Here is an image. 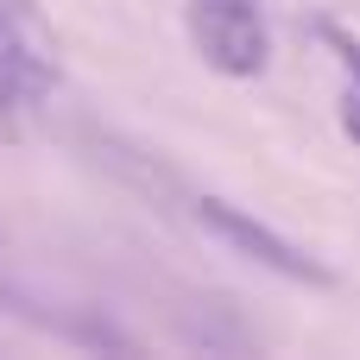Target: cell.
<instances>
[{
    "label": "cell",
    "mask_w": 360,
    "mask_h": 360,
    "mask_svg": "<svg viewBox=\"0 0 360 360\" xmlns=\"http://www.w3.org/2000/svg\"><path fill=\"white\" fill-rule=\"evenodd\" d=\"M63 82L57 25L38 0H0V139H25Z\"/></svg>",
    "instance_id": "cell-1"
},
{
    "label": "cell",
    "mask_w": 360,
    "mask_h": 360,
    "mask_svg": "<svg viewBox=\"0 0 360 360\" xmlns=\"http://www.w3.org/2000/svg\"><path fill=\"white\" fill-rule=\"evenodd\" d=\"M190 38L196 57L221 76H259L266 70V0H190Z\"/></svg>",
    "instance_id": "cell-2"
},
{
    "label": "cell",
    "mask_w": 360,
    "mask_h": 360,
    "mask_svg": "<svg viewBox=\"0 0 360 360\" xmlns=\"http://www.w3.org/2000/svg\"><path fill=\"white\" fill-rule=\"evenodd\" d=\"M196 221H202L209 234H221L240 259H253V266H266V272H278V278H291V285H310V291H329V285H335V272H329L323 259H310V253L291 247L278 228L253 221L247 209H234V202H221V196H202V202H196Z\"/></svg>",
    "instance_id": "cell-3"
},
{
    "label": "cell",
    "mask_w": 360,
    "mask_h": 360,
    "mask_svg": "<svg viewBox=\"0 0 360 360\" xmlns=\"http://www.w3.org/2000/svg\"><path fill=\"white\" fill-rule=\"evenodd\" d=\"M316 38L335 51V63H342V133L360 146V32L348 25H335V19H316Z\"/></svg>",
    "instance_id": "cell-4"
}]
</instances>
